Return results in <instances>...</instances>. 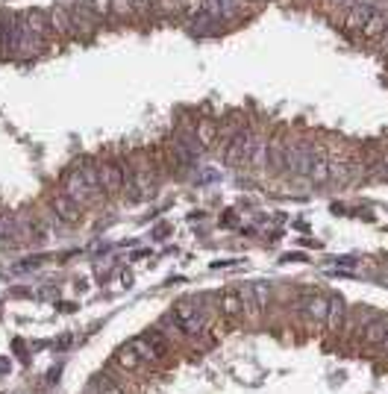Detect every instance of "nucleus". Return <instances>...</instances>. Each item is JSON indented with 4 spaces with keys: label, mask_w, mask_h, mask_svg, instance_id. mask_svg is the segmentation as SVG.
Listing matches in <instances>:
<instances>
[{
    "label": "nucleus",
    "mask_w": 388,
    "mask_h": 394,
    "mask_svg": "<svg viewBox=\"0 0 388 394\" xmlns=\"http://www.w3.org/2000/svg\"><path fill=\"white\" fill-rule=\"evenodd\" d=\"M168 318H171L174 327L185 332V336H201L206 330V315L201 309V300H180L168 312Z\"/></svg>",
    "instance_id": "nucleus-1"
},
{
    "label": "nucleus",
    "mask_w": 388,
    "mask_h": 394,
    "mask_svg": "<svg viewBox=\"0 0 388 394\" xmlns=\"http://www.w3.org/2000/svg\"><path fill=\"white\" fill-rule=\"evenodd\" d=\"M259 135L256 130H242V133H235L233 135V142L230 147H227V165H233V168H242V165H250V156H253V147L259 144Z\"/></svg>",
    "instance_id": "nucleus-2"
},
{
    "label": "nucleus",
    "mask_w": 388,
    "mask_h": 394,
    "mask_svg": "<svg viewBox=\"0 0 388 394\" xmlns=\"http://www.w3.org/2000/svg\"><path fill=\"white\" fill-rule=\"evenodd\" d=\"M297 309L306 321L312 324H326V312H330V298H324L321 291H303L300 294V303H297Z\"/></svg>",
    "instance_id": "nucleus-3"
},
{
    "label": "nucleus",
    "mask_w": 388,
    "mask_h": 394,
    "mask_svg": "<svg viewBox=\"0 0 388 394\" xmlns=\"http://www.w3.org/2000/svg\"><path fill=\"white\" fill-rule=\"evenodd\" d=\"M309 165H312V147L306 142H297L294 147L285 150V171L294 176H309Z\"/></svg>",
    "instance_id": "nucleus-4"
},
{
    "label": "nucleus",
    "mask_w": 388,
    "mask_h": 394,
    "mask_svg": "<svg viewBox=\"0 0 388 394\" xmlns=\"http://www.w3.org/2000/svg\"><path fill=\"white\" fill-rule=\"evenodd\" d=\"M133 347L138 350V356L144 362H159V359H165V353H168L165 339L156 336V332H144L142 339H133Z\"/></svg>",
    "instance_id": "nucleus-5"
},
{
    "label": "nucleus",
    "mask_w": 388,
    "mask_h": 394,
    "mask_svg": "<svg viewBox=\"0 0 388 394\" xmlns=\"http://www.w3.org/2000/svg\"><path fill=\"white\" fill-rule=\"evenodd\" d=\"M374 12H376V3H374V0H356V3L350 6V12H347V18H344L347 33L359 36L362 29H365V24L371 21Z\"/></svg>",
    "instance_id": "nucleus-6"
},
{
    "label": "nucleus",
    "mask_w": 388,
    "mask_h": 394,
    "mask_svg": "<svg viewBox=\"0 0 388 394\" xmlns=\"http://www.w3.org/2000/svg\"><path fill=\"white\" fill-rule=\"evenodd\" d=\"M62 185H65V194L68 197H74V200L83 206V203H92L94 200V192L88 189V183L83 180V174H79L77 168H71V171H65V176H62Z\"/></svg>",
    "instance_id": "nucleus-7"
},
{
    "label": "nucleus",
    "mask_w": 388,
    "mask_h": 394,
    "mask_svg": "<svg viewBox=\"0 0 388 394\" xmlns=\"http://www.w3.org/2000/svg\"><path fill=\"white\" fill-rule=\"evenodd\" d=\"M333 176V156L326 147H312V165H309V180L315 185H324Z\"/></svg>",
    "instance_id": "nucleus-8"
},
{
    "label": "nucleus",
    "mask_w": 388,
    "mask_h": 394,
    "mask_svg": "<svg viewBox=\"0 0 388 394\" xmlns=\"http://www.w3.org/2000/svg\"><path fill=\"white\" fill-rule=\"evenodd\" d=\"M124 180H127L124 165H118V162H103L101 165V189H103V194L124 192Z\"/></svg>",
    "instance_id": "nucleus-9"
},
{
    "label": "nucleus",
    "mask_w": 388,
    "mask_h": 394,
    "mask_svg": "<svg viewBox=\"0 0 388 394\" xmlns=\"http://www.w3.org/2000/svg\"><path fill=\"white\" fill-rule=\"evenodd\" d=\"M51 206H53V215H56V218L65 221V224H77L79 218H83V206H79L74 197H68L65 192H62V194H53Z\"/></svg>",
    "instance_id": "nucleus-10"
},
{
    "label": "nucleus",
    "mask_w": 388,
    "mask_h": 394,
    "mask_svg": "<svg viewBox=\"0 0 388 394\" xmlns=\"http://www.w3.org/2000/svg\"><path fill=\"white\" fill-rule=\"evenodd\" d=\"M24 24L33 29V33L38 36V38H47L53 33V27H51V18H47L44 12H38V9H27L24 12Z\"/></svg>",
    "instance_id": "nucleus-11"
},
{
    "label": "nucleus",
    "mask_w": 388,
    "mask_h": 394,
    "mask_svg": "<svg viewBox=\"0 0 388 394\" xmlns=\"http://www.w3.org/2000/svg\"><path fill=\"white\" fill-rule=\"evenodd\" d=\"M115 362H118V368H124V371H129V373H135V371H142V356H138V350L133 347V341L129 344H124V347H118V353H115Z\"/></svg>",
    "instance_id": "nucleus-12"
},
{
    "label": "nucleus",
    "mask_w": 388,
    "mask_h": 394,
    "mask_svg": "<svg viewBox=\"0 0 388 394\" xmlns=\"http://www.w3.org/2000/svg\"><path fill=\"white\" fill-rule=\"evenodd\" d=\"M51 27L53 33H62V36H77V24L71 18V9H51Z\"/></svg>",
    "instance_id": "nucleus-13"
},
{
    "label": "nucleus",
    "mask_w": 388,
    "mask_h": 394,
    "mask_svg": "<svg viewBox=\"0 0 388 394\" xmlns=\"http://www.w3.org/2000/svg\"><path fill=\"white\" fill-rule=\"evenodd\" d=\"M347 324V303L341 298H330V312H326V327L333 332H341Z\"/></svg>",
    "instance_id": "nucleus-14"
},
{
    "label": "nucleus",
    "mask_w": 388,
    "mask_h": 394,
    "mask_svg": "<svg viewBox=\"0 0 388 394\" xmlns=\"http://www.w3.org/2000/svg\"><path fill=\"white\" fill-rule=\"evenodd\" d=\"M74 168L83 174V180L88 183V189H92L94 194H101V165H94V162H88V159H77Z\"/></svg>",
    "instance_id": "nucleus-15"
},
{
    "label": "nucleus",
    "mask_w": 388,
    "mask_h": 394,
    "mask_svg": "<svg viewBox=\"0 0 388 394\" xmlns=\"http://www.w3.org/2000/svg\"><path fill=\"white\" fill-rule=\"evenodd\" d=\"M212 18H233L242 9V0H203Z\"/></svg>",
    "instance_id": "nucleus-16"
},
{
    "label": "nucleus",
    "mask_w": 388,
    "mask_h": 394,
    "mask_svg": "<svg viewBox=\"0 0 388 394\" xmlns=\"http://www.w3.org/2000/svg\"><path fill=\"white\" fill-rule=\"evenodd\" d=\"M18 241H21L18 221H12L9 215H0V248H15Z\"/></svg>",
    "instance_id": "nucleus-17"
},
{
    "label": "nucleus",
    "mask_w": 388,
    "mask_h": 394,
    "mask_svg": "<svg viewBox=\"0 0 388 394\" xmlns=\"http://www.w3.org/2000/svg\"><path fill=\"white\" fill-rule=\"evenodd\" d=\"M385 332H388V321L385 318H371L362 330V339H365V344H383Z\"/></svg>",
    "instance_id": "nucleus-18"
},
{
    "label": "nucleus",
    "mask_w": 388,
    "mask_h": 394,
    "mask_svg": "<svg viewBox=\"0 0 388 394\" xmlns=\"http://www.w3.org/2000/svg\"><path fill=\"white\" fill-rule=\"evenodd\" d=\"M285 142L276 135V139L268 142V165H271L274 171H285Z\"/></svg>",
    "instance_id": "nucleus-19"
},
{
    "label": "nucleus",
    "mask_w": 388,
    "mask_h": 394,
    "mask_svg": "<svg viewBox=\"0 0 388 394\" xmlns=\"http://www.w3.org/2000/svg\"><path fill=\"white\" fill-rule=\"evenodd\" d=\"M385 29H388V18H385L383 9H376V12L371 15V21L365 24V29H362L359 36L365 38V42H371V38H380V36L385 33Z\"/></svg>",
    "instance_id": "nucleus-20"
},
{
    "label": "nucleus",
    "mask_w": 388,
    "mask_h": 394,
    "mask_svg": "<svg viewBox=\"0 0 388 394\" xmlns=\"http://www.w3.org/2000/svg\"><path fill=\"white\" fill-rule=\"evenodd\" d=\"M218 306H221V312L227 315V318H238V315H242V294L224 291L221 298H218Z\"/></svg>",
    "instance_id": "nucleus-21"
},
{
    "label": "nucleus",
    "mask_w": 388,
    "mask_h": 394,
    "mask_svg": "<svg viewBox=\"0 0 388 394\" xmlns=\"http://www.w3.org/2000/svg\"><path fill=\"white\" fill-rule=\"evenodd\" d=\"M194 133H197V144H201V147L215 144V139H218V127L212 121H201L194 127Z\"/></svg>",
    "instance_id": "nucleus-22"
},
{
    "label": "nucleus",
    "mask_w": 388,
    "mask_h": 394,
    "mask_svg": "<svg viewBox=\"0 0 388 394\" xmlns=\"http://www.w3.org/2000/svg\"><path fill=\"white\" fill-rule=\"evenodd\" d=\"M238 294H242V315H247V318H256L262 309H259V303L253 298V289L247 285V289H238Z\"/></svg>",
    "instance_id": "nucleus-23"
},
{
    "label": "nucleus",
    "mask_w": 388,
    "mask_h": 394,
    "mask_svg": "<svg viewBox=\"0 0 388 394\" xmlns=\"http://www.w3.org/2000/svg\"><path fill=\"white\" fill-rule=\"evenodd\" d=\"M192 29H194V33H201V36H212V33H218V29H221V27H218V24L212 21V18L197 15V21L192 24Z\"/></svg>",
    "instance_id": "nucleus-24"
},
{
    "label": "nucleus",
    "mask_w": 388,
    "mask_h": 394,
    "mask_svg": "<svg viewBox=\"0 0 388 394\" xmlns=\"http://www.w3.org/2000/svg\"><path fill=\"white\" fill-rule=\"evenodd\" d=\"M250 289H253V298L259 303V309H265L268 300H271V289H268V283H253Z\"/></svg>",
    "instance_id": "nucleus-25"
},
{
    "label": "nucleus",
    "mask_w": 388,
    "mask_h": 394,
    "mask_svg": "<svg viewBox=\"0 0 388 394\" xmlns=\"http://www.w3.org/2000/svg\"><path fill=\"white\" fill-rule=\"evenodd\" d=\"M250 165H256V168H262V165H268V142H265V139H259V144L253 147Z\"/></svg>",
    "instance_id": "nucleus-26"
},
{
    "label": "nucleus",
    "mask_w": 388,
    "mask_h": 394,
    "mask_svg": "<svg viewBox=\"0 0 388 394\" xmlns=\"http://www.w3.org/2000/svg\"><path fill=\"white\" fill-rule=\"evenodd\" d=\"M112 9H115V0H92V12L101 18V21L112 15Z\"/></svg>",
    "instance_id": "nucleus-27"
},
{
    "label": "nucleus",
    "mask_w": 388,
    "mask_h": 394,
    "mask_svg": "<svg viewBox=\"0 0 388 394\" xmlns=\"http://www.w3.org/2000/svg\"><path fill=\"white\" fill-rule=\"evenodd\" d=\"M42 262H44V256H29V259L18 262V271H33L36 265H42Z\"/></svg>",
    "instance_id": "nucleus-28"
},
{
    "label": "nucleus",
    "mask_w": 388,
    "mask_h": 394,
    "mask_svg": "<svg viewBox=\"0 0 388 394\" xmlns=\"http://www.w3.org/2000/svg\"><path fill=\"white\" fill-rule=\"evenodd\" d=\"M97 391H101V394H124V389L115 386V382H101V386H97Z\"/></svg>",
    "instance_id": "nucleus-29"
},
{
    "label": "nucleus",
    "mask_w": 388,
    "mask_h": 394,
    "mask_svg": "<svg viewBox=\"0 0 388 394\" xmlns=\"http://www.w3.org/2000/svg\"><path fill=\"white\" fill-rule=\"evenodd\" d=\"M129 6L138 9V12H147V9L153 6V0H129Z\"/></svg>",
    "instance_id": "nucleus-30"
},
{
    "label": "nucleus",
    "mask_w": 388,
    "mask_h": 394,
    "mask_svg": "<svg viewBox=\"0 0 388 394\" xmlns=\"http://www.w3.org/2000/svg\"><path fill=\"white\" fill-rule=\"evenodd\" d=\"M356 259H353V256H333V259H330V265H353Z\"/></svg>",
    "instance_id": "nucleus-31"
},
{
    "label": "nucleus",
    "mask_w": 388,
    "mask_h": 394,
    "mask_svg": "<svg viewBox=\"0 0 388 394\" xmlns=\"http://www.w3.org/2000/svg\"><path fill=\"white\" fill-rule=\"evenodd\" d=\"M383 53H388V29L383 33Z\"/></svg>",
    "instance_id": "nucleus-32"
},
{
    "label": "nucleus",
    "mask_w": 388,
    "mask_h": 394,
    "mask_svg": "<svg viewBox=\"0 0 388 394\" xmlns=\"http://www.w3.org/2000/svg\"><path fill=\"white\" fill-rule=\"evenodd\" d=\"M383 353L388 356V332H385V339H383Z\"/></svg>",
    "instance_id": "nucleus-33"
},
{
    "label": "nucleus",
    "mask_w": 388,
    "mask_h": 394,
    "mask_svg": "<svg viewBox=\"0 0 388 394\" xmlns=\"http://www.w3.org/2000/svg\"><path fill=\"white\" fill-rule=\"evenodd\" d=\"M330 3H333V6H344V3H347V0H330Z\"/></svg>",
    "instance_id": "nucleus-34"
}]
</instances>
